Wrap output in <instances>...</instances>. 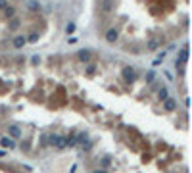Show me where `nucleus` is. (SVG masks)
Masks as SVG:
<instances>
[{
    "instance_id": "nucleus-1",
    "label": "nucleus",
    "mask_w": 192,
    "mask_h": 173,
    "mask_svg": "<svg viewBox=\"0 0 192 173\" xmlns=\"http://www.w3.org/2000/svg\"><path fill=\"white\" fill-rule=\"evenodd\" d=\"M121 77H123V81L125 83H134V79H137V73H134V69L133 67H123L121 69Z\"/></svg>"
},
{
    "instance_id": "nucleus-2",
    "label": "nucleus",
    "mask_w": 192,
    "mask_h": 173,
    "mask_svg": "<svg viewBox=\"0 0 192 173\" xmlns=\"http://www.w3.org/2000/svg\"><path fill=\"white\" fill-rule=\"evenodd\" d=\"M46 141H48L52 146L65 148V137H60V135H46Z\"/></svg>"
},
{
    "instance_id": "nucleus-3",
    "label": "nucleus",
    "mask_w": 192,
    "mask_h": 173,
    "mask_svg": "<svg viewBox=\"0 0 192 173\" xmlns=\"http://www.w3.org/2000/svg\"><path fill=\"white\" fill-rule=\"evenodd\" d=\"M100 6H102L104 14H110V12L115 8V0H102V4H100Z\"/></svg>"
},
{
    "instance_id": "nucleus-4",
    "label": "nucleus",
    "mask_w": 192,
    "mask_h": 173,
    "mask_svg": "<svg viewBox=\"0 0 192 173\" xmlns=\"http://www.w3.org/2000/svg\"><path fill=\"white\" fill-rule=\"evenodd\" d=\"M186 62H188V48L185 46V48L180 50V56L175 60V64H177V65H183V64H186Z\"/></svg>"
},
{
    "instance_id": "nucleus-5",
    "label": "nucleus",
    "mask_w": 192,
    "mask_h": 173,
    "mask_svg": "<svg viewBox=\"0 0 192 173\" xmlns=\"http://www.w3.org/2000/svg\"><path fill=\"white\" fill-rule=\"evenodd\" d=\"M25 42H27V39L23 37V35H17V37H14V41H12L14 48H23V46H25Z\"/></svg>"
},
{
    "instance_id": "nucleus-6",
    "label": "nucleus",
    "mask_w": 192,
    "mask_h": 173,
    "mask_svg": "<svg viewBox=\"0 0 192 173\" xmlns=\"http://www.w3.org/2000/svg\"><path fill=\"white\" fill-rule=\"evenodd\" d=\"M117 37H119V33H117V29H110V31L106 33V41H108L110 44H114V42L117 41Z\"/></svg>"
},
{
    "instance_id": "nucleus-7",
    "label": "nucleus",
    "mask_w": 192,
    "mask_h": 173,
    "mask_svg": "<svg viewBox=\"0 0 192 173\" xmlns=\"http://www.w3.org/2000/svg\"><path fill=\"white\" fill-rule=\"evenodd\" d=\"M163 106H165L167 112H173V110L177 108V102H175V98H169V96H167V98L163 100Z\"/></svg>"
},
{
    "instance_id": "nucleus-8",
    "label": "nucleus",
    "mask_w": 192,
    "mask_h": 173,
    "mask_svg": "<svg viewBox=\"0 0 192 173\" xmlns=\"http://www.w3.org/2000/svg\"><path fill=\"white\" fill-rule=\"evenodd\" d=\"M0 146H4V148H14L16 144H14V141H12V138L2 137V138H0Z\"/></svg>"
},
{
    "instance_id": "nucleus-9",
    "label": "nucleus",
    "mask_w": 192,
    "mask_h": 173,
    "mask_svg": "<svg viewBox=\"0 0 192 173\" xmlns=\"http://www.w3.org/2000/svg\"><path fill=\"white\" fill-rule=\"evenodd\" d=\"M8 131H10V135H12L14 138H19V137H21L19 127H16V125H10V127H8Z\"/></svg>"
},
{
    "instance_id": "nucleus-10",
    "label": "nucleus",
    "mask_w": 192,
    "mask_h": 173,
    "mask_svg": "<svg viewBox=\"0 0 192 173\" xmlns=\"http://www.w3.org/2000/svg\"><path fill=\"white\" fill-rule=\"evenodd\" d=\"M79 60L81 62H90V52L88 50H79Z\"/></svg>"
},
{
    "instance_id": "nucleus-11",
    "label": "nucleus",
    "mask_w": 192,
    "mask_h": 173,
    "mask_svg": "<svg viewBox=\"0 0 192 173\" xmlns=\"http://www.w3.org/2000/svg\"><path fill=\"white\" fill-rule=\"evenodd\" d=\"M27 8H29V12H39V10H40V4L37 2V0H31V2L27 4Z\"/></svg>"
},
{
    "instance_id": "nucleus-12",
    "label": "nucleus",
    "mask_w": 192,
    "mask_h": 173,
    "mask_svg": "<svg viewBox=\"0 0 192 173\" xmlns=\"http://www.w3.org/2000/svg\"><path fill=\"white\" fill-rule=\"evenodd\" d=\"M157 96H160V100H165V98L169 96V90H167L165 87H162L160 90H157Z\"/></svg>"
},
{
    "instance_id": "nucleus-13",
    "label": "nucleus",
    "mask_w": 192,
    "mask_h": 173,
    "mask_svg": "<svg viewBox=\"0 0 192 173\" xmlns=\"http://www.w3.org/2000/svg\"><path fill=\"white\" fill-rule=\"evenodd\" d=\"M4 14H6V17H14L16 10H14V8H8V6H6V8H4Z\"/></svg>"
},
{
    "instance_id": "nucleus-14",
    "label": "nucleus",
    "mask_w": 192,
    "mask_h": 173,
    "mask_svg": "<svg viewBox=\"0 0 192 173\" xmlns=\"http://www.w3.org/2000/svg\"><path fill=\"white\" fill-rule=\"evenodd\" d=\"M73 31H75V23L71 21V23H67V25H65V33H67V35H71Z\"/></svg>"
},
{
    "instance_id": "nucleus-15",
    "label": "nucleus",
    "mask_w": 192,
    "mask_h": 173,
    "mask_svg": "<svg viewBox=\"0 0 192 173\" xmlns=\"http://www.w3.org/2000/svg\"><path fill=\"white\" fill-rule=\"evenodd\" d=\"M37 41H39V33H31L27 39V42H37Z\"/></svg>"
},
{
    "instance_id": "nucleus-16",
    "label": "nucleus",
    "mask_w": 192,
    "mask_h": 173,
    "mask_svg": "<svg viewBox=\"0 0 192 173\" xmlns=\"http://www.w3.org/2000/svg\"><path fill=\"white\" fill-rule=\"evenodd\" d=\"M154 77H156V73H154V71H148V73H146V83H152Z\"/></svg>"
},
{
    "instance_id": "nucleus-17",
    "label": "nucleus",
    "mask_w": 192,
    "mask_h": 173,
    "mask_svg": "<svg viewBox=\"0 0 192 173\" xmlns=\"http://www.w3.org/2000/svg\"><path fill=\"white\" fill-rule=\"evenodd\" d=\"M19 27V19H12V23H10V29H17Z\"/></svg>"
},
{
    "instance_id": "nucleus-18",
    "label": "nucleus",
    "mask_w": 192,
    "mask_h": 173,
    "mask_svg": "<svg viewBox=\"0 0 192 173\" xmlns=\"http://www.w3.org/2000/svg\"><path fill=\"white\" fill-rule=\"evenodd\" d=\"M156 46H157V42H156V41H152V42H148V48H150V50H154V48H156Z\"/></svg>"
},
{
    "instance_id": "nucleus-19",
    "label": "nucleus",
    "mask_w": 192,
    "mask_h": 173,
    "mask_svg": "<svg viewBox=\"0 0 192 173\" xmlns=\"http://www.w3.org/2000/svg\"><path fill=\"white\" fill-rule=\"evenodd\" d=\"M102 166H104V167H108V166H110V160H108V158H104V160H102Z\"/></svg>"
},
{
    "instance_id": "nucleus-20",
    "label": "nucleus",
    "mask_w": 192,
    "mask_h": 173,
    "mask_svg": "<svg viewBox=\"0 0 192 173\" xmlns=\"http://www.w3.org/2000/svg\"><path fill=\"white\" fill-rule=\"evenodd\" d=\"M92 173H108V171H106V169H94Z\"/></svg>"
},
{
    "instance_id": "nucleus-21",
    "label": "nucleus",
    "mask_w": 192,
    "mask_h": 173,
    "mask_svg": "<svg viewBox=\"0 0 192 173\" xmlns=\"http://www.w3.org/2000/svg\"><path fill=\"white\" fill-rule=\"evenodd\" d=\"M0 8H6V0H0Z\"/></svg>"
}]
</instances>
